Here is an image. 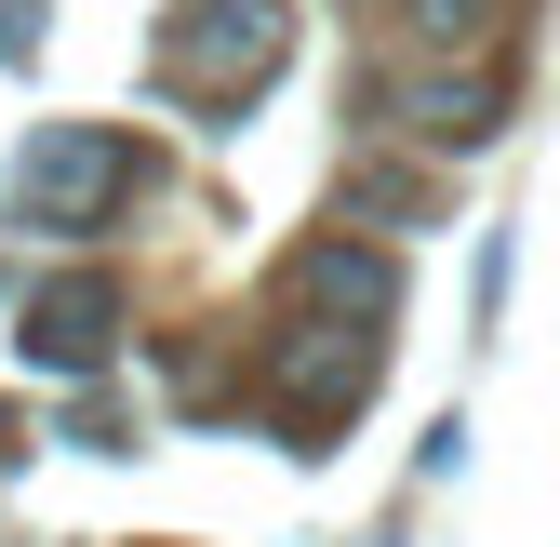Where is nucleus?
<instances>
[{"mask_svg":"<svg viewBox=\"0 0 560 547\" xmlns=\"http://www.w3.org/2000/svg\"><path fill=\"white\" fill-rule=\"evenodd\" d=\"M120 174H133V148H120V133L67 120V133H40V148L14 161V214H27V228H94Z\"/></svg>","mask_w":560,"mask_h":547,"instance_id":"nucleus-1","label":"nucleus"},{"mask_svg":"<svg viewBox=\"0 0 560 547\" xmlns=\"http://www.w3.org/2000/svg\"><path fill=\"white\" fill-rule=\"evenodd\" d=\"M267 54H280V0H187V27L161 40L174 81H200V67H241V81H254Z\"/></svg>","mask_w":560,"mask_h":547,"instance_id":"nucleus-2","label":"nucleus"},{"mask_svg":"<svg viewBox=\"0 0 560 547\" xmlns=\"http://www.w3.org/2000/svg\"><path fill=\"white\" fill-rule=\"evenodd\" d=\"M107 321H120V294H107V281H67V294H40V307H27V348L81 374V361H107Z\"/></svg>","mask_w":560,"mask_h":547,"instance_id":"nucleus-3","label":"nucleus"}]
</instances>
